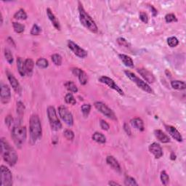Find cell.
Instances as JSON below:
<instances>
[{
    "instance_id": "cell-1",
    "label": "cell",
    "mask_w": 186,
    "mask_h": 186,
    "mask_svg": "<svg viewBox=\"0 0 186 186\" xmlns=\"http://www.w3.org/2000/svg\"><path fill=\"white\" fill-rule=\"evenodd\" d=\"M29 131L30 143L34 145L37 140L42 138V134L41 121L38 115L33 114L31 116L29 121Z\"/></svg>"
},
{
    "instance_id": "cell-2",
    "label": "cell",
    "mask_w": 186,
    "mask_h": 186,
    "mask_svg": "<svg viewBox=\"0 0 186 186\" xmlns=\"http://www.w3.org/2000/svg\"><path fill=\"white\" fill-rule=\"evenodd\" d=\"M1 153L3 159L10 166H14L17 163L18 156L16 151L4 138L1 139Z\"/></svg>"
},
{
    "instance_id": "cell-3",
    "label": "cell",
    "mask_w": 186,
    "mask_h": 186,
    "mask_svg": "<svg viewBox=\"0 0 186 186\" xmlns=\"http://www.w3.org/2000/svg\"><path fill=\"white\" fill-rule=\"evenodd\" d=\"M79 20L81 23L87 28L88 30L93 33H97L98 32V28L96 23L93 21V19L90 16V15L86 12L84 9L81 2H79Z\"/></svg>"
},
{
    "instance_id": "cell-4",
    "label": "cell",
    "mask_w": 186,
    "mask_h": 186,
    "mask_svg": "<svg viewBox=\"0 0 186 186\" xmlns=\"http://www.w3.org/2000/svg\"><path fill=\"white\" fill-rule=\"evenodd\" d=\"M26 137H27V131L26 127L17 125L12 129V138L17 147L21 148L23 145L26 140Z\"/></svg>"
},
{
    "instance_id": "cell-5",
    "label": "cell",
    "mask_w": 186,
    "mask_h": 186,
    "mask_svg": "<svg viewBox=\"0 0 186 186\" xmlns=\"http://www.w3.org/2000/svg\"><path fill=\"white\" fill-rule=\"evenodd\" d=\"M47 116L50 121V127L54 131H58L62 128V124L57 116L56 110L53 106H49L47 108Z\"/></svg>"
},
{
    "instance_id": "cell-6",
    "label": "cell",
    "mask_w": 186,
    "mask_h": 186,
    "mask_svg": "<svg viewBox=\"0 0 186 186\" xmlns=\"http://www.w3.org/2000/svg\"><path fill=\"white\" fill-rule=\"evenodd\" d=\"M125 73L126 76H127L132 81H133L139 88H140L141 90H143V91H145L147 93H149V94H154V90L151 89V87H150L147 83L138 78L135 74H134L133 73L130 71H125Z\"/></svg>"
},
{
    "instance_id": "cell-7",
    "label": "cell",
    "mask_w": 186,
    "mask_h": 186,
    "mask_svg": "<svg viewBox=\"0 0 186 186\" xmlns=\"http://www.w3.org/2000/svg\"><path fill=\"white\" fill-rule=\"evenodd\" d=\"M0 176H1V186H11L12 185V174L10 170L5 166L2 165L0 167Z\"/></svg>"
},
{
    "instance_id": "cell-8",
    "label": "cell",
    "mask_w": 186,
    "mask_h": 186,
    "mask_svg": "<svg viewBox=\"0 0 186 186\" xmlns=\"http://www.w3.org/2000/svg\"><path fill=\"white\" fill-rule=\"evenodd\" d=\"M58 114L62 120L68 126L74 125V118L67 108L64 105H61L58 108Z\"/></svg>"
},
{
    "instance_id": "cell-9",
    "label": "cell",
    "mask_w": 186,
    "mask_h": 186,
    "mask_svg": "<svg viewBox=\"0 0 186 186\" xmlns=\"http://www.w3.org/2000/svg\"><path fill=\"white\" fill-rule=\"evenodd\" d=\"M95 107L96 108L97 110H99L103 115H105L106 117L113 119V120H116V116L114 112L110 108H108L105 103H102V102H96V103H95Z\"/></svg>"
},
{
    "instance_id": "cell-10",
    "label": "cell",
    "mask_w": 186,
    "mask_h": 186,
    "mask_svg": "<svg viewBox=\"0 0 186 186\" xmlns=\"http://www.w3.org/2000/svg\"><path fill=\"white\" fill-rule=\"evenodd\" d=\"M98 80H99L100 82H101L103 84H105V85L108 86V87H109L110 88H111V89L114 90L115 91H116L120 95H125V93H124L123 90H121V88L119 87L116 83H115V81L113 80L112 79L109 78V77L105 76H103L100 77Z\"/></svg>"
},
{
    "instance_id": "cell-11",
    "label": "cell",
    "mask_w": 186,
    "mask_h": 186,
    "mask_svg": "<svg viewBox=\"0 0 186 186\" xmlns=\"http://www.w3.org/2000/svg\"><path fill=\"white\" fill-rule=\"evenodd\" d=\"M68 46L76 56L80 57V58H85L87 56V51L81 48L78 45H76L71 40L68 41Z\"/></svg>"
},
{
    "instance_id": "cell-12",
    "label": "cell",
    "mask_w": 186,
    "mask_h": 186,
    "mask_svg": "<svg viewBox=\"0 0 186 186\" xmlns=\"http://www.w3.org/2000/svg\"><path fill=\"white\" fill-rule=\"evenodd\" d=\"M1 102L3 104H7L10 101L11 99V92L8 85H2L1 87Z\"/></svg>"
},
{
    "instance_id": "cell-13",
    "label": "cell",
    "mask_w": 186,
    "mask_h": 186,
    "mask_svg": "<svg viewBox=\"0 0 186 186\" xmlns=\"http://www.w3.org/2000/svg\"><path fill=\"white\" fill-rule=\"evenodd\" d=\"M72 72L75 76H78L81 85H85L87 83V75L82 69H80L79 68H74L72 69Z\"/></svg>"
},
{
    "instance_id": "cell-14",
    "label": "cell",
    "mask_w": 186,
    "mask_h": 186,
    "mask_svg": "<svg viewBox=\"0 0 186 186\" xmlns=\"http://www.w3.org/2000/svg\"><path fill=\"white\" fill-rule=\"evenodd\" d=\"M7 75L8 80L10 81L11 86H12V89L14 90V91L18 94H21V87L18 81L17 80V79L13 76V75L9 71H7Z\"/></svg>"
},
{
    "instance_id": "cell-15",
    "label": "cell",
    "mask_w": 186,
    "mask_h": 186,
    "mask_svg": "<svg viewBox=\"0 0 186 186\" xmlns=\"http://www.w3.org/2000/svg\"><path fill=\"white\" fill-rule=\"evenodd\" d=\"M149 151L154 154L156 159H160L163 156L162 148L157 143H154L149 145Z\"/></svg>"
},
{
    "instance_id": "cell-16",
    "label": "cell",
    "mask_w": 186,
    "mask_h": 186,
    "mask_svg": "<svg viewBox=\"0 0 186 186\" xmlns=\"http://www.w3.org/2000/svg\"><path fill=\"white\" fill-rule=\"evenodd\" d=\"M138 72L148 83H154L156 81V78H155L154 74L147 69H145V68H138Z\"/></svg>"
},
{
    "instance_id": "cell-17",
    "label": "cell",
    "mask_w": 186,
    "mask_h": 186,
    "mask_svg": "<svg viewBox=\"0 0 186 186\" xmlns=\"http://www.w3.org/2000/svg\"><path fill=\"white\" fill-rule=\"evenodd\" d=\"M165 128L167 131L169 132L170 135L174 140H176L178 142H182L183 141V137L181 135L178 130L176 129L174 127H172L171 125H165Z\"/></svg>"
},
{
    "instance_id": "cell-18",
    "label": "cell",
    "mask_w": 186,
    "mask_h": 186,
    "mask_svg": "<svg viewBox=\"0 0 186 186\" xmlns=\"http://www.w3.org/2000/svg\"><path fill=\"white\" fill-rule=\"evenodd\" d=\"M106 162H107L108 164L109 165L110 167L113 168L114 170H116V171L119 172H121L120 164H119L118 161H117L114 156H107V158H106Z\"/></svg>"
},
{
    "instance_id": "cell-19",
    "label": "cell",
    "mask_w": 186,
    "mask_h": 186,
    "mask_svg": "<svg viewBox=\"0 0 186 186\" xmlns=\"http://www.w3.org/2000/svg\"><path fill=\"white\" fill-rule=\"evenodd\" d=\"M46 15L50 19V21L52 22V25L54 26V27L56 28L57 30H61V25H60V22L55 15H54V13L52 12V10H50V8L46 9Z\"/></svg>"
},
{
    "instance_id": "cell-20",
    "label": "cell",
    "mask_w": 186,
    "mask_h": 186,
    "mask_svg": "<svg viewBox=\"0 0 186 186\" xmlns=\"http://www.w3.org/2000/svg\"><path fill=\"white\" fill-rule=\"evenodd\" d=\"M154 134H155V136H156V138L158 139L161 143H167L170 142V138H169V136L167 135L164 132H163V131H161L160 130H155Z\"/></svg>"
},
{
    "instance_id": "cell-21",
    "label": "cell",
    "mask_w": 186,
    "mask_h": 186,
    "mask_svg": "<svg viewBox=\"0 0 186 186\" xmlns=\"http://www.w3.org/2000/svg\"><path fill=\"white\" fill-rule=\"evenodd\" d=\"M130 123L132 127L135 128L139 131H144L145 128H144V123L143 121L140 118H134L130 121Z\"/></svg>"
},
{
    "instance_id": "cell-22",
    "label": "cell",
    "mask_w": 186,
    "mask_h": 186,
    "mask_svg": "<svg viewBox=\"0 0 186 186\" xmlns=\"http://www.w3.org/2000/svg\"><path fill=\"white\" fill-rule=\"evenodd\" d=\"M34 67V62L32 59L27 58L25 61V68H26V74L27 76H31L33 74V70Z\"/></svg>"
},
{
    "instance_id": "cell-23",
    "label": "cell",
    "mask_w": 186,
    "mask_h": 186,
    "mask_svg": "<svg viewBox=\"0 0 186 186\" xmlns=\"http://www.w3.org/2000/svg\"><path fill=\"white\" fill-rule=\"evenodd\" d=\"M119 57L126 66H127V67L131 68H134V62L130 56H128V55L125 54H119Z\"/></svg>"
},
{
    "instance_id": "cell-24",
    "label": "cell",
    "mask_w": 186,
    "mask_h": 186,
    "mask_svg": "<svg viewBox=\"0 0 186 186\" xmlns=\"http://www.w3.org/2000/svg\"><path fill=\"white\" fill-rule=\"evenodd\" d=\"M17 67L18 70L19 74H21V76H24L26 74V68H25V61L21 57H17Z\"/></svg>"
},
{
    "instance_id": "cell-25",
    "label": "cell",
    "mask_w": 186,
    "mask_h": 186,
    "mask_svg": "<svg viewBox=\"0 0 186 186\" xmlns=\"http://www.w3.org/2000/svg\"><path fill=\"white\" fill-rule=\"evenodd\" d=\"M171 85H172V87L173 88V89L178 90H185L186 87L185 83L183 81H178V80L172 81Z\"/></svg>"
},
{
    "instance_id": "cell-26",
    "label": "cell",
    "mask_w": 186,
    "mask_h": 186,
    "mask_svg": "<svg viewBox=\"0 0 186 186\" xmlns=\"http://www.w3.org/2000/svg\"><path fill=\"white\" fill-rule=\"evenodd\" d=\"M92 140L97 143L104 144L106 142V138L104 135H103L100 132H95L92 135Z\"/></svg>"
},
{
    "instance_id": "cell-27",
    "label": "cell",
    "mask_w": 186,
    "mask_h": 186,
    "mask_svg": "<svg viewBox=\"0 0 186 186\" xmlns=\"http://www.w3.org/2000/svg\"><path fill=\"white\" fill-rule=\"evenodd\" d=\"M64 85H65L66 89L69 90L71 92L76 93L78 92V88H77L76 85L71 81H67L65 84H64Z\"/></svg>"
},
{
    "instance_id": "cell-28",
    "label": "cell",
    "mask_w": 186,
    "mask_h": 186,
    "mask_svg": "<svg viewBox=\"0 0 186 186\" xmlns=\"http://www.w3.org/2000/svg\"><path fill=\"white\" fill-rule=\"evenodd\" d=\"M14 18L17 20H26L27 19V14H26L25 10L23 9H20V10L15 13Z\"/></svg>"
},
{
    "instance_id": "cell-29",
    "label": "cell",
    "mask_w": 186,
    "mask_h": 186,
    "mask_svg": "<svg viewBox=\"0 0 186 186\" xmlns=\"http://www.w3.org/2000/svg\"><path fill=\"white\" fill-rule=\"evenodd\" d=\"M36 65L38 66L39 68H46L48 67L49 63L47 60L42 57V58L37 60V61L36 62Z\"/></svg>"
},
{
    "instance_id": "cell-30",
    "label": "cell",
    "mask_w": 186,
    "mask_h": 186,
    "mask_svg": "<svg viewBox=\"0 0 186 186\" xmlns=\"http://www.w3.org/2000/svg\"><path fill=\"white\" fill-rule=\"evenodd\" d=\"M12 26L15 32L16 33H18V34H21V33L23 32L24 30H25V26L21 23H17V22H13Z\"/></svg>"
},
{
    "instance_id": "cell-31",
    "label": "cell",
    "mask_w": 186,
    "mask_h": 186,
    "mask_svg": "<svg viewBox=\"0 0 186 186\" xmlns=\"http://www.w3.org/2000/svg\"><path fill=\"white\" fill-rule=\"evenodd\" d=\"M65 101L66 103L71 104V105H75V104L76 103V99H75V97H74V95H73L72 93L71 92L66 94V95L65 96Z\"/></svg>"
},
{
    "instance_id": "cell-32",
    "label": "cell",
    "mask_w": 186,
    "mask_h": 186,
    "mask_svg": "<svg viewBox=\"0 0 186 186\" xmlns=\"http://www.w3.org/2000/svg\"><path fill=\"white\" fill-rule=\"evenodd\" d=\"M160 178H161V183H162L163 185H167L168 183H169V177L165 171H162L161 172Z\"/></svg>"
},
{
    "instance_id": "cell-33",
    "label": "cell",
    "mask_w": 186,
    "mask_h": 186,
    "mask_svg": "<svg viewBox=\"0 0 186 186\" xmlns=\"http://www.w3.org/2000/svg\"><path fill=\"white\" fill-rule=\"evenodd\" d=\"M167 44L168 45L171 47H175L178 45L179 44V41L178 39L174 37H171L167 39Z\"/></svg>"
},
{
    "instance_id": "cell-34",
    "label": "cell",
    "mask_w": 186,
    "mask_h": 186,
    "mask_svg": "<svg viewBox=\"0 0 186 186\" xmlns=\"http://www.w3.org/2000/svg\"><path fill=\"white\" fill-rule=\"evenodd\" d=\"M16 108H17V114H18L21 117H22V116H23L24 114V110H25V106H24V104L22 103V102L18 101L17 103Z\"/></svg>"
},
{
    "instance_id": "cell-35",
    "label": "cell",
    "mask_w": 186,
    "mask_h": 186,
    "mask_svg": "<svg viewBox=\"0 0 186 186\" xmlns=\"http://www.w3.org/2000/svg\"><path fill=\"white\" fill-rule=\"evenodd\" d=\"M4 57H5L6 61L8 62L10 64H12L13 63V56L12 52L8 49L4 50Z\"/></svg>"
},
{
    "instance_id": "cell-36",
    "label": "cell",
    "mask_w": 186,
    "mask_h": 186,
    "mask_svg": "<svg viewBox=\"0 0 186 186\" xmlns=\"http://www.w3.org/2000/svg\"><path fill=\"white\" fill-rule=\"evenodd\" d=\"M52 61L56 66H61L62 64V57L59 54H54L52 55Z\"/></svg>"
},
{
    "instance_id": "cell-37",
    "label": "cell",
    "mask_w": 186,
    "mask_h": 186,
    "mask_svg": "<svg viewBox=\"0 0 186 186\" xmlns=\"http://www.w3.org/2000/svg\"><path fill=\"white\" fill-rule=\"evenodd\" d=\"M81 109L84 116L87 117L88 116V115H89L90 110H91V105H90V104H84V105L81 106Z\"/></svg>"
},
{
    "instance_id": "cell-38",
    "label": "cell",
    "mask_w": 186,
    "mask_h": 186,
    "mask_svg": "<svg viewBox=\"0 0 186 186\" xmlns=\"http://www.w3.org/2000/svg\"><path fill=\"white\" fill-rule=\"evenodd\" d=\"M125 185L127 186H133V185H138V184L137 183L136 180H135L132 177H126L125 180Z\"/></svg>"
},
{
    "instance_id": "cell-39",
    "label": "cell",
    "mask_w": 186,
    "mask_h": 186,
    "mask_svg": "<svg viewBox=\"0 0 186 186\" xmlns=\"http://www.w3.org/2000/svg\"><path fill=\"white\" fill-rule=\"evenodd\" d=\"M41 32H42L41 28L39 27L38 25H37V24H34L32 30H31V34L34 35V36H37V35L40 34Z\"/></svg>"
},
{
    "instance_id": "cell-40",
    "label": "cell",
    "mask_w": 186,
    "mask_h": 186,
    "mask_svg": "<svg viewBox=\"0 0 186 186\" xmlns=\"http://www.w3.org/2000/svg\"><path fill=\"white\" fill-rule=\"evenodd\" d=\"M63 135L68 140H73L74 138V133L71 130H66L63 132Z\"/></svg>"
},
{
    "instance_id": "cell-41",
    "label": "cell",
    "mask_w": 186,
    "mask_h": 186,
    "mask_svg": "<svg viewBox=\"0 0 186 186\" xmlns=\"http://www.w3.org/2000/svg\"><path fill=\"white\" fill-rule=\"evenodd\" d=\"M165 21L167 23H172V22H177L178 21V19H177L176 16L174 14H172V13H169V14L166 15Z\"/></svg>"
},
{
    "instance_id": "cell-42",
    "label": "cell",
    "mask_w": 186,
    "mask_h": 186,
    "mask_svg": "<svg viewBox=\"0 0 186 186\" xmlns=\"http://www.w3.org/2000/svg\"><path fill=\"white\" fill-rule=\"evenodd\" d=\"M117 42L119 43V45L125 46V47H130V44L125 39L120 37V38L117 39Z\"/></svg>"
},
{
    "instance_id": "cell-43",
    "label": "cell",
    "mask_w": 186,
    "mask_h": 186,
    "mask_svg": "<svg viewBox=\"0 0 186 186\" xmlns=\"http://www.w3.org/2000/svg\"><path fill=\"white\" fill-rule=\"evenodd\" d=\"M139 17H140V19L144 23H148V15L146 14L145 12H140Z\"/></svg>"
},
{
    "instance_id": "cell-44",
    "label": "cell",
    "mask_w": 186,
    "mask_h": 186,
    "mask_svg": "<svg viewBox=\"0 0 186 186\" xmlns=\"http://www.w3.org/2000/svg\"><path fill=\"white\" fill-rule=\"evenodd\" d=\"M100 127L102 128V130H105V131H107V130H109V128H110L109 125H108V124L104 120L100 121Z\"/></svg>"
},
{
    "instance_id": "cell-45",
    "label": "cell",
    "mask_w": 186,
    "mask_h": 186,
    "mask_svg": "<svg viewBox=\"0 0 186 186\" xmlns=\"http://www.w3.org/2000/svg\"><path fill=\"white\" fill-rule=\"evenodd\" d=\"M13 122V119L12 116H10V115H9L5 118V124L8 127H10L11 125H12V124Z\"/></svg>"
},
{
    "instance_id": "cell-46",
    "label": "cell",
    "mask_w": 186,
    "mask_h": 186,
    "mask_svg": "<svg viewBox=\"0 0 186 186\" xmlns=\"http://www.w3.org/2000/svg\"><path fill=\"white\" fill-rule=\"evenodd\" d=\"M124 129H125V132H127V135H131V134H132L131 130H130V128L129 125H128L127 123H125V125H124Z\"/></svg>"
},
{
    "instance_id": "cell-47",
    "label": "cell",
    "mask_w": 186,
    "mask_h": 186,
    "mask_svg": "<svg viewBox=\"0 0 186 186\" xmlns=\"http://www.w3.org/2000/svg\"><path fill=\"white\" fill-rule=\"evenodd\" d=\"M148 7L150 8V10H151V12H152V14H153V16L154 17H156V15H157V14H158V12H157V10L156 8L154 7V6L153 5H148Z\"/></svg>"
},
{
    "instance_id": "cell-48",
    "label": "cell",
    "mask_w": 186,
    "mask_h": 186,
    "mask_svg": "<svg viewBox=\"0 0 186 186\" xmlns=\"http://www.w3.org/2000/svg\"><path fill=\"white\" fill-rule=\"evenodd\" d=\"M108 184L110 185H120V184L118 183H116V182H114V181H110L109 183H108Z\"/></svg>"
},
{
    "instance_id": "cell-49",
    "label": "cell",
    "mask_w": 186,
    "mask_h": 186,
    "mask_svg": "<svg viewBox=\"0 0 186 186\" xmlns=\"http://www.w3.org/2000/svg\"><path fill=\"white\" fill-rule=\"evenodd\" d=\"M176 159L175 154H174V153L172 152V154H171V159H172V160H174V159Z\"/></svg>"
},
{
    "instance_id": "cell-50",
    "label": "cell",
    "mask_w": 186,
    "mask_h": 186,
    "mask_svg": "<svg viewBox=\"0 0 186 186\" xmlns=\"http://www.w3.org/2000/svg\"><path fill=\"white\" fill-rule=\"evenodd\" d=\"M3 23V17H2V15L1 14V25H2Z\"/></svg>"
}]
</instances>
